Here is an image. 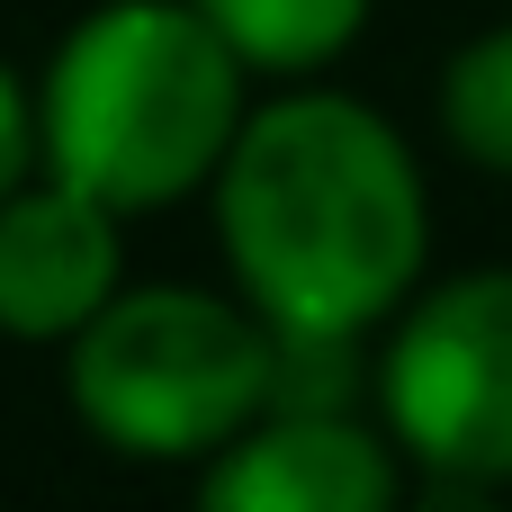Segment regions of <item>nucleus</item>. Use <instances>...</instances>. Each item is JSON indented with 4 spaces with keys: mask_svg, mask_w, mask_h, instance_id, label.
<instances>
[{
    "mask_svg": "<svg viewBox=\"0 0 512 512\" xmlns=\"http://www.w3.org/2000/svg\"><path fill=\"white\" fill-rule=\"evenodd\" d=\"M207 198L234 288L279 333L369 342L432 270V189L414 144L324 81L252 99Z\"/></svg>",
    "mask_w": 512,
    "mask_h": 512,
    "instance_id": "1",
    "label": "nucleus"
},
{
    "mask_svg": "<svg viewBox=\"0 0 512 512\" xmlns=\"http://www.w3.org/2000/svg\"><path fill=\"white\" fill-rule=\"evenodd\" d=\"M252 117L243 54L189 0H99L36 72L45 171L81 180L117 216L198 198Z\"/></svg>",
    "mask_w": 512,
    "mask_h": 512,
    "instance_id": "2",
    "label": "nucleus"
},
{
    "mask_svg": "<svg viewBox=\"0 0 512 512\" xmlns=\"http://www.w3.org/2000/svg\"><path fill=\"white\" fill-rule=\"evenodd\" d=\"M279 387V333L234 288H117L72 342H63V405L72 423L135 468H207L225 441H243L270 414Z\"/></svg>",
    "mask_w": 512,
    "mask_h": 512,
    "instance_id": "3",
    "label": "nucleus"
},
{
    "mask_svg": "<svg viewBox=\"0 0 512 512\" xmlns=\"http://www.w3.org/2000/svg\"><path fill=\"white\" fill-rule=\"evenodd\" d=\"M369 414L423 486H512V270H459L396 306Z\"/></svg>",
    "mask_w": 512,
    "mask_h": 512,
    "instance_id": "4",
    "label": "nucleus"
},
{
    "mask_svg": "<svg viewBox=\"0 0 512 512\" xmlns=\"http://www.w3.org/2000/svg\"><path fill=\"white\" fill-rule=\"evenodd\" d=\"M405 486V450L360 405H270L198 468V495L216 512H396Z\"/></svg>",
    "mask_w": 512,
    "mask_h": 512,
    "instance_id": "5",
    "label": "nucleus"
},
{
    "mask_svg": "<svg viewBox=\"0 0 512 512\" xmlns=\"http://www.w3.org/2000/svg\"><path fill=\"white\" fill-rule=\"evenodd\" d=\"M126 288V216L63 171H36L0 198V333L72 342Z\"/></svg>",
    "mask_w": 512,
    "mask_h": 512,
    "instance_id": "6",
    "label": "nucleus"
},
{
    "mask_svg": "<svg viewBox=\"0 0 512 512\" xmlns=\"http://www.w3.org/2000/svg\"><path fill=\"white\" fill-rule=\"evenodd\" d=\"M189 9L243 54L252 81H315L369 27V0H189Z\"/></svg>",
    "mask_w": 512,
    "mask_h": 512,
    "instance_id": "7",
    "label": "nucleus"
},
{
    "mask_svg": "<svg viewBox=\"0 0 512 512\" xmlns=\"http://www.w3.org/2000/svg\"><path fill=\"white\" fill-rule=\"evenodd\" d=\"M441 144L468 171L512 180V18L477 27L450 54V72H441Z\"/></svg>",
    "mask_w": 512,
    "mask_h": 512,
    "instance_id": "8",
    "label": "nucleus"
},
{
    "mask_svg": "<svg viewBox=\"0 0 512 512\" xmlns=\"http://www.w3.org/2000/svg\"><path fill=\"white\" fill-rule=\"evenodd\" d=\"M45 171V135H36V81L0 54V198L18 189V180H36Z\"/></svg>",
    "mask_w": 512,
    "mask_h": 512,
    "instance_id": "9",
    "label": "nucleus"
}]
</instances>
